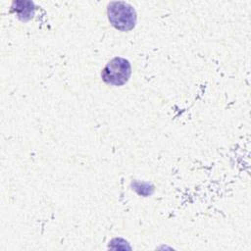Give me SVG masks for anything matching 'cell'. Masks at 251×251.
<instances>
[{
  "label": "cell",
  "instance_id": "obj_2",
  "mask_svg": "<svg viewBox=\"0 0 251 251\" xmlns=\"http://www.w3.org/2000/svg\"><path fill=\"white\" fill-rule=\"evenodd\" d=\"M130 75V63L128 60L122 57H115L110 60L101 72L103 81L115 86L126 84L128 81Z\"/></svg>",
  "mask_w": 251,
  "mask_h": 251
},
{
  "label": "cell",
  "instance_id": "obj_1",
  "mask_svg": "<svg viewBox=\"0 0 251 251\" xmlns=\"http://www.w3.org/2000/svg\"><path fill=\"white\" fill-rule=\"evenodd\" d=\"M107 13L110 24L118 30L129 31L136 25V12L133 7L126 2H111L108 5Z\"/></svg>",
  "mask_w": 251,
  "mask_h": 251
}]
</instances>
